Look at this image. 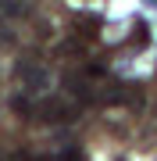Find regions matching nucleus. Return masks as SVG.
<instances>
[{
	"mask_svg": "<svg viewBox=\"0 0 157 161\" xmlns=\"http://www.w3.org/2000/svg\"><path fill=\"white\" fill-rule=\"evenodd\" d=\"M22 79L29 82L32 90H43V86H47V72H39V68H22Z\"/></svg>",
	"mask_w": 157,
	"mask_h": 161,
	"instance_id": "f257e3e1",
	"label": "nucleus"
},
{
	"mask_svg": "<svg viewBox=\"0 0 157 161\" xmlns=\"http://www.w3.org/2000/svg\"><path fill=\"white\" fill-rule=\"evenodd\" d=\"M14 14H25L22 0H0V18H14Z\"/></svg>",
	"mask_w": 157,
	"mask_h": 161,
	"instance_id": "f03ea898",
	"label": "nucleus"
}]
</instances>
